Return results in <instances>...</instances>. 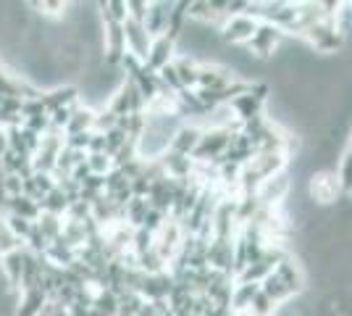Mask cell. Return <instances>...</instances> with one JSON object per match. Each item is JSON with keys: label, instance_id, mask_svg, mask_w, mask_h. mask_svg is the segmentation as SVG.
<instances>
[{"label": "cell", "instance_id": "277c9868", "mask_svg": "<svg viewBox=\"0 0 352 316\" xmlns=\"http://www.w3.org/2000/svg\"><path fill=\"white\" fill-rule=\"evenodd\" d=\"M200 137H203V129H200V127H195V124H182V129L174 135L168 151L192 158L195 151H197V145H200Z\"/></svg>", "mask_w": 352, "mask_h": 316}, {"label": "cell", "instance_id": "7a4b0ae2", "mask_svg": "<svg viewBox=\"0 0 352 316\" xmlns=\"http://www.w3.org/2000/svg\"><path fill=\"white\" fill-rule=\"evenodd\" d=\"M124 40H126V50H129V53H134L137 59H142V61L147 59L150 45H153V37L147 34L142 21L126 19V21H124Z\"/></svg>", "mask_w": 352, "mask_h": 316}, {"label": "cell", "instance_id": "ba28073f", "mask_svg": "<svg viewBox=\"0 0 352 316\" xmlns=\"http://www.w3.org/2000/svg\"><path fill=\"white\" fill-rule=\"evenodd\" d=\"M337 182L339 187H342V193H352V151L347 148V153H342L339 156V174H337Z\"/></svg>", "mask_w": 352, "mask_h": 316}, {"label": "cell", "instance_id": "8fae6325", "mask_svg": "<svg viewBox=\"0 0 352 316\" xmlns=\"http://www.w3.org/2000/svg\"><path fill=\"white\" fill-rule=\"evenodd\" d=\"M350 196H352V193H350Z\"/></svg>", "mask_w": 352, "mask_h": 316}, {"label": "cell", "instance_id": "8992f818", "mask_svg": "<svg viewBox=\"0 0 352 316\" xmlns=\"http://www.w3.org/2000/svg\"><path fill=\"white\" fill-rule=\"evenodd\" d=\"M8 213L21 216V219H27V222H37V219H40V213H43V206H40L37 200L27 198V196H16V198H11Z\"/></svg>", "mask_w": 352, "mask_h": 316}, {"label": "cell", "instance_id": "30bf717a", "mask_svg": "<svg viewBox=\"0 0 352 316\" xmlns=\"http://www.w3.org/2000/svg\"><path fill=\"white\" fill-rule=\"evenodd\" d=\"M6 151H8V135H6V129H0V158Z\"/></svg>", "mask_w": 352, "mask_h": 316}, {"label": "cell", "instance_id": "9c48e42d", "mask_svg": "<svg viewBox=\"0 0 352 316\" xmlns=\"http://www.w3.org/2000/svg\"><path fill=\"white\" fill-rule=\"evenodd\" d=\"M6 224H8V229L14 232V238L21 245L27 242V238L32 235V229H34V222H27V219H21V216H14V213H8L6 216Z\"/></svg>", "mask_w": 352, "mask_h": 316}, {"label": "cell", "instance_id": "52a82bcc", "mask_svg": "<svg viewBox=\"0 0 352 316\" xmlns=\"http://www.w3.org/2000/svg\"><path fill=\"white\" fill-rule=\"evenodd\" d=\"M40 206H43V211H47V213H56V216L63 219V216H66V211H69V206H72V198L66 196L63 190L56 187V190H50V193L45 196V200L40 203Z\"/></svg>", "mask_w": 352, "mask_h": 316}, {"label": "cell", "instance_id": "6da1fadb", "mask_svg": "<svg viewBox=\"0 0 352 316\" xmlns=\"http://www.w3.org/2000/svg\"><path fill=\"white\" fill-rule=\"evenodd\" d=\"M258 19H252V16L242 14V16H229L226 21H223V27L219 30L221 40H223V45H236V48H245L252 40V34L258 30Z\"/></svg>", "mask_w": 352, "mask_h": 316}, {"label": "cell", "instance_id": "3957f363", "mask_svg": "<svg viewBox=\"0 0 352 316\" xmlns=\"http://www.w3.org/2000/svg\"><path fill=\"white\" fill-rule=\"evenodd\" d=\"M176 59V43L174 40H168V37H155L153 40V45H150V53H147L145 59V66L150 72H161L163 66H168V63H174Z\"/></svg>", "mask_w": 352, "mask_h": 316}, {"label": "cell", "instance_id": "5b68a950", "mask_svg": "<svg viewBox=\"0 0 352 316\" xmlns=\"http://www.w3.org/2000/svg\"><path fill=\"white\" fill-rule=\"evenodd\" d=\"M45 303H47V295H45L40 287H32V290H27V293H21L16 316H37Z\"/></svg>", "mask_w": 352, "mask_h": 316}]
</instances>
